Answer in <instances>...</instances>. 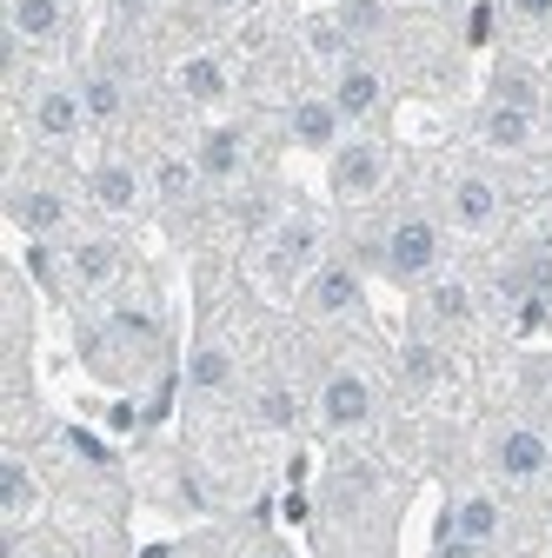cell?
Segmentation results:
<instances>
[{"instance_id": "cell-16", "label": "cell", "mask_w": 552, "mask_h": 558, "mask_svg": "<svg viewBox=\"0 0 552 558\" xmlns=\"http://www.w3.org/2000/svg\"><path fill=\"white\" fill-rule=\"evenodd\" d=\"M472 140L500 160H526L539 147V113H519V107H500V100H479L472 113Z\"/></svg>"}, {"instance_id": "cell-19", "label": "cell", "mask_w": 552, "mask_h": 558, "mask_svg": "<svg viewBox=\"0 0 552 558\" xmlns=\"http://www.w3.org/2000/svg\"><path fill=\"white\" fill-rule=\"evenodd\" d=\"M147 186H154V199L167 206V214H187V206H200V193H214L193 154H160L154 173H147Z\"/></svg>"}, {"instance_id": "cell-30", "label": "cell", "mask_w": 552, "mask_h": 558, "mask_svg": "<svg viewBox=\"0 0 552 558\" xmlns=\"http://www.w3.org/2000/svg\"><path fill=\"white\" fill-rule=\"evenodd\" d=\"M247 558H293V551H287V545H273V538H266V545H253Z\"/></svg>"}, {"instance_id": "cell-18", "label": "cell", "mask_w": 552, "mask_h": 558, "mask_svg": "<svg viewBox=\"0 0 552 558\" xmlns=\"http://www.w3.org/2000/svg\"><path fill=\"white\" fill-rule=\"evenodd\" d=\"M67 272H74V293H107L127 272V246L107 240V233H87V240L67 246Z\"/></svg>"}, {"instance_id": "cell-25", "label": "cell", "mask_w": 552, "mask_h": 558, "mask_svg": "<svg viewBox=\"0 0 552 558\" xmlns=\"http://www.w3.org/2000/svg\"><path fill=\"white\" fill-rule=\"evenodd\" d=\"M300 392L287 386V379H260V392H253V426L260 433H293L300 426Z\"/></svg>"}, {"instance_id": "cell-21", "label": "cell", "mask_w": 552, "mask_h": 558, "mask_svg": "<svg viewBox=\"0 0 552 558\" xmlns=\"http://www.w3.org/2000/svg\"><path fill=\"white\" fill-rule=\"evenodd\" d=\"M34 506H40V485H34V472H27V459L8 452V459H0V519H8V538L27 532Z\"/></svg>"}, {"instance_id": "cell-23", "label": "cell", "mask_w": 552, "mask_h": 558, "mask_svg": "<svg viewBox=\"0 0 552 558\" xmlns=\"http://www.w3.org/2000/svg\"><path fill=\"white\" fill-rule=\"evenodd\" d=\"M81 100H87V120H94V126H120V120H127L133 87H127L120 74H107V66L94 60L87 74H81Z\"/></svg>"}, {"instance_id": "cell-22", "label": "cell", "mask_w": 552, "mask_h": 558, "mask_svg": "<svg viewBox=\"0 0 552 558\" xmlns=\"http://www.w3.org/2000/svg\"><path fill=\"white\" fill-rule=\"evenodd\" d=\"M487 100L519 107V113H545V81L532 74L526 60H500V66H493V81H487Z\"/></svg>"}, {"instance_id": "cell-3", "label": "cell", "mask_w": 552, "mask_h": 558, "mask_svg": "<svg viewBox=\"0 0 552 558\" xmlns=\"http://www.w3.org/2000/svg\"><path fill=\"white\" fill-rule=\"evenodd\" d=\"M487 472L506 493H545L552 485V433L532 418H500L487 433Z\"/></svg>"}, {"instance_id": "cell-20", "label": "cell", "mask_w": 552, "mask_h": 558, "mask_svg": "<svg viewBox=\"0 0 552 558\" xmlns=\"http://www.w3.org/2000/svg\"><path fill=\"white\" fill-rule=\"evenodd\" d=\"M233 386H240V360H233V345L200 339L193 353H187V392H193V399H227Z\"/></svg>"}, {"instance_id": "cell-13", "label": "cell", "mask_w": 552, "mask_h": 558, "mask_svg": "<svg viewBox=\"0 0 552 558\" xmlns=\"http://www.w3.org/2000/svg\"><path fill=\"white\" fill-rule=\"evenodd\" d=\"M87 206L100 220H133L147 206V180H141V167L133 160H120V154H100L94 167H87Z\"/></svg>"}, {"instance_id": "cell-27", "label": "cell", "mask_w": 552, "mask_h": 558, "mask_svg": "<svg viewBox=\"0 0 552 558\" xmlns=\"http://www.w3.org/2000/svg\"><path fill=\"white\" fill-rule=\"evenodd\" d=\"M353 47H360V40L347 34V21H339V14H326V21H307V53H313L320 66H333V74H339L347 60H360Z\"/></svg>"}, {"instance_id": "cell-10", "label": "cell", "mask_w": 552, "mask_h": 558, "mask_svg": "<svg viewBox=\"0 0 552 558\" xmlns=\"http://www.w3.org/2000/svg\"><path fill=\"white\" fill-rule=\"evenodd\" d=\"M8 220L27 233V240H60L74 227V193L60 180H14L8 186Z\"/></svg>"}, {"instance_id": "cell-14", "label": "cell", "mask_w": 552, "mask_h": 558, "mask_svg": "<svg viewBox=\"0 0 552 558\" xmlns=\"http://www.w3.org/2000/svg\"><path fill=\"white\" fill-rule=\"evenodd\" d=\"M8 34L21 53H53L74 34V0H8Z\"/></svg>"}, {"instance_id": "cell-15", "label": "cell", "mask_w": 552, "mask_h": 558, "mask_svg": "<svg viewBox=\"0 0 552 558\" xmlns=\"http://www.w3.org/2000/svg\"><path fill=\"white\" fill-rule=\"evenodd\" d=\"M193 160H200V173H206V186H240L247 180V167H253V140H247V126H233V120H220V126H206L200 140H193Z\"/></svg>"}, {"instance_id": "cell-32", "label": "cell", "mask_w": 552, "mask_h": 558, "mask_svg": "<svg viewBox=\"0 0 552 558\" xmlns=\"http://www.w3.org/2000/svg\"><path fill=\"white\" fill-rule=\"evenodd\" d=\"M406 8H459V0H406Z\"/></svg>"}, {"instance_id": "cell-2", "label": "cell", "mask_w": 552, "mask_h": 558, "mask_svg": "<svg viewBox=\"0 0 552 558\" xmlns=\"http://www.w3.org/2000/svg\"><path fill=\"white\" fill-rule=\"evenodd\" d=\"M313 418H320L326 439H360V433H373V418H380L373 373H360L353 360H333L320 373V386H313Z\"/></svg>"}, {"instance_id": "cell-24", "label": "cell", "mask_w": 552, "mask_h": 558, "mask_svg": "<svg viewBox=\"0 0 552 558\" xmlns=\"http://www.w3.org/2000/svg\"><path fill=\"white\" fill-rule=\"evenodd\" d=\"M399 379H406L412 392H433V386H446V345L412 332V339L399 345Z\"/></svg>"}, {"instance_id": "cell-8", "label": "cell", "mask_w": 552, "mask_h": 558, "mask_svg": "<svg viewBox=\"0 0 552 558\" xmlns=\"http://www.w3.org/2000/svg\"><path fill=\"white\" fill-rule=\"evenodd\" d=\"M446 227H453V233H472V240L500 233V227H506V186H500L493 173H479V167L453 173V180H446Z\"/></svg>"}, {"instance_id": "cell-29", "label": "cell", "mask_w": 552, "mask_h": 558, "mask_svg": "<svg viewBox=\"0 0 552 558\" xmlns=\"http://www.w3.org/2000/svg\"><path fill=\"white\" fill-rule=\"evenodd\" d=\"M427 558H493V551H487V545H472V538H433Z\"/></svg>"}, {"instance_id": "cell-12", "label": "cell", "mask_w": 552, "mask_h": 558, "mask_svg": "<svg viewBox=\"0 0 552 558\" xmlns=\"http://www.w3.org/2000/svg\"><path fill=\"white\" fill-rule=\"evenodd\" d=\"M287 140L300 154H339L353 140V120L333 107V94H300V100H287Z\"/></svg>"}, {"instance_id": "cell-17", "label": "cell", "mask_w": 552, "mask_h": 558, "mask_svg": "<svg viewBox=\"0 0 552 558\" xmlns=\"http://www.w3.org/2000/svg\"><path fill=\"white\" fill-rule=\"evenodd\" d=\"M333 107L339 113H347L353 126H373L380 113H386V100H393V81L380 74V66L373 60H347V66H339V74H333Z\"/></svg>"}, {"instance_id": "cell-26", "label": "cell", "mask_w": 552, "mask_h": 558, "mask_svg": "<svg viewBox=\"0 0 552 558\" xmlns=\"http://www.w3.org/2000/svg\"><path fill=\"white\" fill-rule=\"evenodd\" d=\"M180 94H187L193 107L227 100V66H220L214 53H187V60H180Z\"/></svg>"}, {"instance_id": "cell-28", "label": "cell", "mask_w": 552, "mask_h": 558, "mask_svg": "<svg viewBox=\"0 0 552 558\" xmlns=\"http://www.w3.org/2000/svg\"><path fill=\"white\" fill-rule=\"evenodd\" d=\"M519 34H552V0H500Z\"/></svg>"}, {"instance_id": "cell-6", "label": "cell", "mask_w": 552, "mask_h": 558, "mask_svg": "<svg viewBox=\"0 0 552 558\" xmlns=\"http://www.w3.org/2000/svg\"><path fill=\"white\" fill-rule=\"evenodd\" d=\"M326 233H320V220L313 214H287V220H273L266 227V240H260V272L273 279V287H293V279H307L326 253Z\"/></svg>"}, {"instance_id": "cell-4", "label": "cell", "mask_w": 552, "mask_h": 558, "mask_svg": "<svg viewBox=\"0 0 552 558\" xmlns=\"http://www.w3.org/2000/svg\"><path fill=\"white\" fill-rule=\"evenodd\" d=\"M393 180V147L386 140H347L333 160H326V193L339 206H373Z\"/></svg>"}, {"instance_id": "cell-5", "label": "cell", "mask_w": 552, "mask_h": 558, "mask_svg": "<svg viewBox=\"0 0 552 558\" xmlns=\"http://www.w3.org/2000/svg\"><path fill=\"white\" fill-rule=\"evenodd\" d=\"M300 313L307 319H326V326H339V319H360L367 313V272L339 253V259H320L307 279H300Z\"/></svg>"}, {"instance_id": "cell-9", "label": "cell", "mask_w": 552, "mask_h": 558, "mask_svg": "<svg viewBox=\"0 0 552 558\" xmlns=\"http://www.w3.org/2000/svg\"><path fill=\"white\" fill-rule=\"evenodd\" d=\"M87 100H81V81H40L27 94V133L40 140V147H74V140L87 133Z\"/></svg>"}, {"instance_id": "cell-1", "label": "cell", "mask_w": 552, "mask_h": 558, "mask_svg": "<svg viewBox=\"0 0 552 558\" xmlns=\"http://www.w3.org/2000/svg\"><path fill=\"white\" fill-rule=\"evenodd\" d=\"M347 259L360 272H380V279H393V287L420 293V287H433V279L446 272V220H433L427 206H399L393 220H380V227H367L353 240Z\"/></svg>"}, {"instance_id": "cell-33", "label": "cell", "mask_w": 552, "mask_h": 558, "mask_svg": "<svg viewBox=\"0 0 552 558\" xmlns=\"http://www.w3.org/2000/svg\"><path fill=\"white\" fill-rule=\"evenodd\" d=\"M8 558H14V551H8ZM40 558H60V551H40Z\"/></svg>"}, {"instance_id": "cell-7", "label": "cell", "mask_w": 552, "mask_h": 558, "mask_svg": "<svg viewBox=\"0 0 552 558\" xmlns=\"http://www.w3.org/2000/svg\"><path fill=\"white\" fill-rule=\"evenodd\" d=\"M506 532H513V512H506V499L493 485H466V493H453L440 506V519H433V538H472L487 551H500Z\"/></svg>"}, {"instance_id": "cell-31", "label": "cell", "mask_w": 552, "mask_h": 558, "mask_svg": "<svg viewBox=\"0 0 552 558\" xmlns=\"http://www.w3.org/2000/svg\"><path fill=\"white\" fill-rule=\"evenodd\" d=\"M206 8H214V14H233V8H247V0H206Z\"/></svg>"}, {"instance_id": "cell-11", "label": "cell", "mask_w": 552, "mask_h": 558, "mask_svg": "<svg viewBox=\"0 0 552 558\" xmlns=\"http://www.w3.org/2000/svg\"><path fill=\"white\" fill-rule=\"evenodd\" d=\"M479 319V300H472V287L466 279H453V272H440L433 287H420V300H412V332L420 339H453V332H466Z\"/></svg>"}]
</instances>
